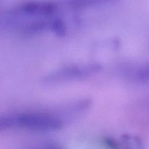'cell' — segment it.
<instances>
[{"label":"cell","mask_w":149,"mask_h":149,"mask_svg":"<svg viewBox=\"0 0 149 149\" xmlns=\"http://www.w3.org/2000/svg\"><path fill=\"white\" fill-rule=\"evenodd\" d=\"M97 65H85L68 68L57 72L51 77L52 79H64L86 76L98 70Z\"/></svg>","instance_id":"cell-2"},{"label":"cell","mask_w":149,"mask_h":149,"mask_svg":"<svg viewBox=\"0 0 149 149\" xmlns=\"http://www.w3.org/2000/svg\"><path fill=\"white\" fill-rule=\"evenodd\" d=\"M133 77L140 82H147L149 81V65L144 64L136 67L131 72Z\"/></svg>","instance_id":"cell-3"},{"label":"cell","mask_w":149,"mask_h":149,"mask_svg":"<svg viewBox=\"0 0 149 149\" xmlns=\"http://www.w3.org/2000/svg\"><path fill=\"white\" fill-rule=\"evenodd\" d=\"M63 120L57 116L40 112H19L2 116L0 119L1 130L24 129L30 130L48 132L61 129Z\"/></svg>","instance_id":"cell-1"},{"label":"cell","mask_w":149,"mask_h":149,"mask_svg":"<svg viewBox=\"0 0 149 149\" xmlns=\"http://www.w3.org/2000/svg\"><path fill=\"white\" fill-rule=\"evenodd\" d=\"M115 0H68V4L74 8L90 6L113 2Z\"/></svg>","instance_id":"cell-4"},{"label":"cell","mask_w":149,"mask_h":149,"mask_svg":"<svg viewBox=\"0 0 149 149\" xmlns=\"http://www.w3.org/2000/svg\"><path fill=\"white\" fill-rule=\"evenodd\" d=\"M105 143L111 149H118V144H116L115 141H114L111 139H109V138L105 139Z\"/></svg>","instance_id":"cell-5"}]
</instances>
